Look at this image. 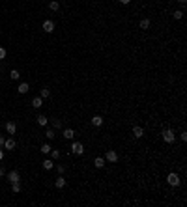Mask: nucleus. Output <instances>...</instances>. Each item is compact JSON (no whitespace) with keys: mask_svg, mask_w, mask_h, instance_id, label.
Here are the masks:
<instances>
[{"mask_svg":"<svg viewBox=\"0 0 187 207\" xmlns=\"http://www.w3.org/2000/svg\"><path fill=\"white\" fill-rule=\"evenodd\" d=\"M166 183H169L170 187H178L182 183V179H180V176L178 174H174V172H170L169 176H166Z\"/></svg>","mask_w":187,"mask_h":207,"instance_id":"f257e3e1","label":"nucleus"},{"mask_svg":"<svg viewBox=\"0 0 187 207\" xmlns=\"http://www.w3.org/2000/svg\"><path fill=\"white\" fill-rule=\"evenodd\" d=\"M161 134H163V140H165L166 144H172V142L176 140V134H174V131H172V129H165Z\"/></svg>","mask_w":187,"mask_h":207,"instance_id":"f03ea898","label":"nucleus"},{"mask_svg":"<svg viewBox=\"0 0 187 207\" xmlns=\"http://www.w3.org/2000/svg\"><path fill=\"white\" fill-rule=\"evenodd\" d=\"M71 153H73V155H82V153H84V146H82L81 144V142H73V144H71Z\"/></svg>","mask_w":187,"mask_h":207,"instance_id":"7ed1b4c3","label":"nucleus"},{"mask_svg":"<svg viewBox=\"0 0 187 207\" xmlns=\"http://www.w3.org/2000/svg\"><path fill=\"white\" fill-rule=\"evenodd\" d=\"M105 161H109V162H116V161H118V155H116V151L109 149V151H107V155H105Z\"/></svg>","mask_w":187,"mask_h":207,"instance_id":"20e7f679","label":"nucleus"},{"mask_svg":"<svg viewBox=\"0 0 187 207\" xmlns=\"http://www.w3.org/2000/svg\"><path fill=\"white\" fill-rule=\"evenodd\" d=\"M43 32H47V34H51V32H54V22L53 21H45L43 22Z\"/></svg>","mask_w":187,"mask_h":207,"instance_id":"39448f33","label":"nucleus"},{"mask_svg":"<svg viewBox=\"0 0 187 207\" xmlns=\"http://www.w3.org/2000/svg\"><path fill=\"white\" fill-rule=\"evenodd\" d=\"M15 146H17V144H15V140H13V138H8V140H4V148H6V149H15Z\"/></svg>","mask_w":187,"mask_h":207,"instance_id":"423d86ee","label":"nucleus"},{"mask_svg":"<svg viewBox=\"0 0 187 207\" xmlns=\"http://www.w3.org/2000/svg\"><path fill=\"white\" fill-rule=\"evenodd\" d=\"M8 179H10V183H15V181H19V172H15V170H11L10 174H8Z\"/></svg>","mask_w":187,"mask_h":207,"instance_id":"0eeeda50","label":"nucleus"},{"mask_svg":"<svg viewBox=\"0 0 187 207\" xmlns=\"http://www.w3.org/2000/svg\"><path fill=\"white\" fill-rule=\"evenodd\" d=\"M133 136L135 138H142L144 136V129H142V127H133Z\"/></svg>","mask_w":187,"mask_h":207,"instance_id":"6e6552de","label":"nucleus"},{"mask_svg":"<svg viewBox=\"0 0 187 207\" xmlns=\"http://www.w3.org/2000/svg\"><path fill=\"white\" fill-rule=\"evenodd\" d=\"M41 166H43L45 170H53V168H54V162H53V159H45V161L41 162Z\"/></svg>","mask_w":187,"mask_h":207,"instance_id":"1a4fd4ad","label":"nucleus"},{"mask_svg":"<svg viewBox=\"0 0 187 207\" xmlns=\"http://www.w3.org/2000/svg\"><path fill=\"white\" fill-rule=\"evenodd\" d=\"M62 136L66 138V140H71V138L75 136V131L73 129H64V133H62Z\"/></svg>","mask_w":187,"mask_h":207,"instance_id":"9d476101","label":"nucleus"},{"mask_svg":"<svg viewBox=\"0 0 187 207\" xmlns=\"http://www.w3.org/2000/svg\"><path fill=\"white\" fill-rule=\"evenodd\" d=\"M6 131H8L10 134H15V131H17V125H15L13 121H8V123H6Z\"/></svg>","mask_w":187,"mask_h":207,"instance_id":"9b49d317","label":"nucleus"},{"mask_svg":"<svg viewBox=\"0 0 187 207\" xmlns=\"http://www.w3.org/2000/svg\"><path fill=\"white\" fill-rule=\"evenodd\" d=\"M17 91H19V93H28V91H30V86L26 84V82H21V84H19V88H17Z\"/></svg>","mask_w":187,"mask_h":207,"instance_id":"f8f14e48","label":"nucleus"},{"mask_svg":"<svg viewBox=\"0 0 187 207\" xmlns=\"http://www.w3.org/2000/svg\"><path fill=\"white\" fill-rule=\"evenodd\" d=\"M41 105H43V99L41 97H34V99H32V106H34V108H41Z\"/></svg>","mask_w":187,"mask_h":207,"instance_id":"ddd939ff","label":"nucleus"},{"mask_svg":"<svg viewBox=\"0 0 187 207\" xmlns=\"http://www.w3.org/2000/svg\"><path fill=\"white\" fill-rule=\"evenodd\" d=\"M94 166H95V168H103V166H105V159H103V157H95Z\"/></svg>","mask_w":187,"mask_h":207,"instance_id":"4468645a","label":"nucleus"},{"mask_svg":"<svg viewBox=\"0 0 187 207\" xmlns=\"http://www.w3.org/2000/svg\"><path fill=\"white\" fill-rule=\"evenodd\" d=\"M92 125L101 127V125H103V118H101V116H94V118H92Z\"/></svg>","mask_w":187,"mask_h":207,"instance_id":"2eb2a0df","label":"nucleus"},{"mask_svg":"<svg viewBox=\"0 0 187 207\" xmlns=\"http://www.w3.org/2000/svg\"><path fill=\"white\" fill-rule=\"evenodd\" d=\"M66 187V179H64V176L56 177V189H64Z\"/></svg>","mask_w":187,"mask_h":207,"instance_id":"dca6fc26","label":"nucleus"},{"mask_svg":"<svg viewBox=\"0 0 187 207\" xmlns=\"http://www.w3.org/2000/svg\"><path fill=\"white\" fill-rule=\"evenodd\" d=\"M11 190H13V192H15V194H17V192H21V183H19V181H15V183H11Z\"/></svg>","mask_w":187,"mask_h":207,"instance_id":"f3484780","label":"nucleus"},{"mask_svg":"<svg viewBox=\"0 0 187 207\" xmlns=\"http://www.w3.org/2000/svg\"><path fill=\"white\" fill-rule=\"evenodd\" d=\"M10 77H11V80H19V77H21V73H19L17 69H11V73H10Z\"/></svg>","mask_w":187,"mask_h":207,"instance_id":"a211bd4d","label":"nucleus"},{"mask_svg":"<svg viewBox=\"0 0 187 207\" xmlns=\"http://www.w3.org/2000/svg\"><path fill=\"white\" fill-rule=\"evenodd\" d=\"M49 7H51L53 11H58V10H60V4H58V0H53V2L49 4Z\"/></svg>","mask_w":187,"mask_h":207,"instance_id":"6ab92c4d","label":"nucleus"},{"mask_svg":"<svg viewBox=\"0 0 187 207\" xmlns=\"http://www.w3.org/2000/svg\"><path fill=\"white\" fill-rule=\"evenodd\" d=\"M36 121H38V123H39V125H47V118H45V116H43V114H39V116H38V118H36Z\"/></svg>","mask_w":187,"mask_h":207,"instance_id":"aec40b11","label":"nucleus"},{"mask_svg":"<svg viewBox=\"0 0 187 207\" xmlns=\"http://www.w3.org/2000/svg\"><path fill=\"white\" fill-rule=\"evenodd\" d=\"M140 28L142 30H148L150 28V21H148V19H142V21H140Z\"/></svg>","mask_w":187,"mask_h":207,"instance_id":"412c9836","label":"nucleus"},{"mask_svg":"<svg viewBox=\"0 0 187 207\" xmlns=\"http://www.w3.org/2000/svg\"><path fill=\"white\" fill-rule=\"evenodd\" d=\"M45 136L49 138V140H53V138L56 136V134H54V129H47V131H45Z\"/></svg>","mask_w":187,"mask_h":207,"instance_id":"4be33fe9","label":"nucleus"},{"mask_svg":"<svg viewBox=\"0 0 187 207\" xmlns=\"http://www.w3.org/2000/svg\"><path fill=\"white\" fill-rule=\"evenodd\" d=\"M58 157H60V151H58V149H51V159H53V161H56Z\"/></svg>","mask_w":187,"mask_h":207,"instance_id":"5701e85b","label":"nucleus"},{"mask_svg":"<svg viewBox=\"0 0 187 207\" xmlns=\"http://www.w3.org/2000/svg\"><path fill=\"white\" fill-rule=\"evenodd\" d=\"M49 95H51L49 88H43V90H41V95H39V97H41V99H47V97H49Z\"/></svg>","mask_w":187,"mask_h":207,"instance_id":"b1692460","label":"nucleus"},{"mask_svg":"<svg viewBox=\"0 0 187 207\" xmlns=\"http://www.w3.org/2000/svg\"><path fill=\"white\" fill-rule=\"evenodd\" d=\"M51 149H53V148H51L49 144H43V146H41V153H45V155L51 153Z\"/></svg>","mask_w":187,"mask_h":207,"instance_id":"393cba45","label":"nucleus"},{"mask_svg":"<svg viewBox=\"0 0 187 207\" xmlns=\"http://www.w3.org/2000/svg\"><path fill=\"white\" fill-rule=\"evenodd\" d=\"M182 17H184V11H182V10H176V11H174V19H176V21H180Z\"/></svg>","mask_w":187,"mask_h":207,"instance_id":"a878e982","label":"nucleus"},{"mask_svg":"<svg viewBox=\"0 0 187 207\" xmlns=\"http://www.w3.org/2000/svg\"><path fill=\"white\" fill-rule=\"evenodd\" d=\"M53 127L54 129H62V121L60 119H53Z\"/></svg>","mask_w":187,"mask_h":207,"instance_id":"bb28decb","label":"nucleus"},{"mask_svg":"<svg viewBox=\"0 0 187 207\" xmlns=\"http://www.w3.org/2000/svg\"><path fill=\"white\" fill-rule=\"evenodd\" d=\"M4 58H6V49L0 47V60H4Z\"/></svg>","mask_w":187,"mask_h":207,"instance_id":"cd10ccee","label":"nucleus"},{"mask_svg":"<svg viewBox=\"0 0 187 207\" xmlns=\"http://www.w3.org/2000/svg\"><path fill=\"white\" fill-rule=\"evenodd\" d=\"M180 138H182V140H184V142L187 140V133H185V131H182V134H180Z\"/></svg>","mask_w":187,"mask_h":207,"instance_id":"c85d7f7f","label":"nucleus"},{"mask_svg":"<svg viewBox=\"0 0 187 207\" xmlns=\"http://www.w3.org/2000/svg\"><path fill=\"white\" fill-rule=\"evenodd\" d=\"M56 170H58V174H64V166H60V164H56Z\"/></svg>","mask_w":187,"mask_h":207,"instance_id":"c756f323","label":"nucleus"},{"mask_svg":"<svg viewBox=\"0 0 187 207\" xmlns=\"http://www.w3.org/2000/svg\"><path fill=\"white\" fill-rule=\"evenodd\" d=\"M118 2H120V4H129L131 0H118Z\"/></svg>","mask_w":187,"mask_h":207,"instance_id":"7c9ffc66","label":"nucleus"},{"mask_svg":"<svg viewBox=\"0 0 187 207\" xmlns=\"http://www.w3.org/2000/svg\"><path fill=\"white\" fill-rule=\"evenodd\" d=\"M4 140H6V138H4V136H0V146H4Z\"/></svg>","mask_w":187,"mask_h":207,"instance_id":"2f4dec72","label":"nucleus"},{"mask_svg":"<svg viewBox=\"0 0 187 207\" xmlns=\"http://www.w3.org/2000/svg\"><path fill=\"white\" fill-rule=\"evenodd\" d=\"M4 159V149H0V161Z\"/></svg>","mask_w":187,"mask_h":207,"instance_id":"473e14b6","label":"nucleus"},{"mask_svg":"<svg viewBox=\"0 0 187 207\" xmlns=\"http://www.w3.org/2000/svg\"><path fill=\"white\" fill-rule=\"evenodd\" d=\"M178 2H180L182 6H185V2H187V0H178Z\"/></svg>","mask_w":187,"mask_h":207,"instance_id":"72a5a7b5","label":"nucleus"},{"mask_svg":"<svg viewBox=\"0 0 187 207\" xmlns=\"http://www.w3.org/2000/svg\"><path fill=\"white\" fill-rule=\"evenodd\" d=\"M4 176V168H0V177H2Z\"/></svg>","mask_w":187,"mask_h":207,"instance_id":"f704fd0d","label":"nucleus"}]
</instances>
